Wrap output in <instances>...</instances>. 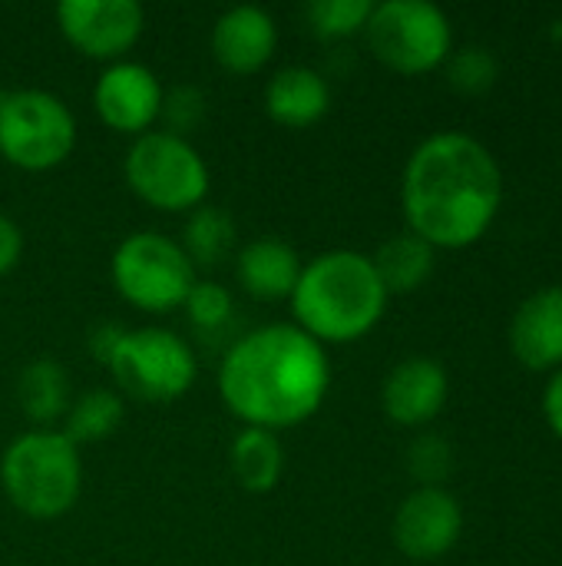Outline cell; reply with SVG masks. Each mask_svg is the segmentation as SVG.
<instances>
[{"label": "cell", "instance_id": "6da1fadb", "mask_svg": "<svg viewBox=\"0 0 562 566\" xmlns=\"http://www.w3.org/2000/svg\"><path fill=\"white\" fill-rule=\"evenodd\" d=\"M503 172L494 153L457 129L424 139L401 179V206L414 235L434 249H467L494 226Z\"/></svg>", "mask_w": 562, "mask_h": 566}, {"label": "cell", "instance_id": "7a4b0ae2", "mask_svg": "<svg viewBox=\"0 0 562 566\" xmlns=\"http://www.w3.org/2000/svg\"><path fill=\"white\" fill-rule=\"evenodd\" d=\"M328 388V352L298 325H265L242 335L219 368L222 401L245 428H295L325 405Z\"/></svg>", "mask_w": 562, "mask_h": 566}, {"label": "cell", "instance_id": "3957f363", "mask_svg": "<svg viewBox=\"0 0 562 566\" xmlns=\"http://www.w3.org/2000/svg\"><path fill=\"white\" fill-rule=\"evenodd\" d=\"M288 302L301 332L321 345H344L364 338L384 318L388 292L371 255L335 249L301 265Z\"/></svg>", "mask_w": 562, "mask_h": 566}, {"label": "cell", "instance_id": "277c9868", "mask_svg": "<svg viewBox=\"0 0 562 566\" xmlns=\"http://www.w3.org/2000/svg\"><path fill=\"white\" fill-rule=\"evenodd\" d=\"M0 488L23 517L56 521L83 491L79 448L63 431H26L0 458Z\"/></svg>", "mask_w": 562, "mask_h": 566}, {"label": "cell", "instance_id": "5b68a950", "mask_svg": "<svg viewBox=\"0 0 562 566\" xmlns=\"http://www.w3.org/2000/svg\"><path fill=\"white\" fill-rule=\"evenodd\" d=\"M126 186L152 209L162 212H192L209 192V166L202 153L166 129L142 133L126 153L123 163Z\"/></svg>", "mask_w": 562, "mask_h": 566}, {"label": "cell", "instance_id": "8992f818", "mask_svg": "<svg viewBox=\"0 0 562 566\" xmlns=\"http://www.w3.org/2000/svg\"><path fill=\"white\" fill-rule=\"evenodd\" d=\"M76 146L70 106L46 90L0 93V156L23 172L56 169Z\"/></svg>", "mask_w": 562, "mask_h": 566}, {"label": "cell", "instance_id": "52a82bcc", "mask_svg": "<svg viewBox=\"0 0 562 566\" xmlns=\"http://www.w3.org/2000/svg\"><path fill=\"white\" fill-rule=\"evenodd\" d=\"M371 53L394 73L421 76L447 63L454 30L441 7L427 0H384L374 3L364 27Z\"/></svg>", "mask_w": 562, "mask_h": 566}, {"label": "cell", "instance_id": "ba28073f", "mask_svg": "<svg viewBox=\"0 0 562 566\" xmlns=\"http://www.w3.org/2000/svg\"><path fill=\"white\" fill-rule=\"evenodd\" d=\"M116 292L139 312L162 315L182 308L189 289L195 285V265L182 245L162 232H132L113 252Z\"/></svg>", "mask_w": 562, "mask_h": 566}, {"label": "cell", "instance_id": "9c48e42d", "mask_svg": "<svg viewBox=\"0 0 562 566\" xmlns=\"http://www.w3.org/2000/svg\"><path fill=\"white\" fill-rule=\"evenodd\" d=\"M106 368L119 391L146 405H169L195 385V355L189 342L169 328L126 332L109 355Z\"/></svg>", "mask_w": 562, "mask_h": 566}, {"label": "cell", "instance_id": "30bf717a", "mask_svg": "<svg viewBox=\"0 0 562 566\" xmlns=\"http://www.w3.org/2000/svg\"><path fill=\"white\" fill-rule=\"evenodd\" d=\"M56 23L79 53L119 63L139 43L146 13L136 0H63Z\"/></svg>", "mask_w": 562, "mask_h": 566}, {"label": "cell", "instance_id": "8fae6325", "mask_svg": "<svg viewBox=\"0 0 562 566\" xmlns=\"http://www.w3.org/2000/svg\"><path fill=\"white\" fill-rule=\"evenodd\" d=\"M391 534L404 557L417 564H431L457 547L464 534V511L450 491L417 488L397 507Z\"/></svg>", "mask_w": 562, "mask_h": 566}, {"label": "cell", "instance_id": "7c38bea8", "mask_svg": "<svg viewBox=\"0 0 562 566\" xmlns=\"http://www.w3.org/2000/svg\"><path fill=\"white\" fill-rule=\"evenodd\" d=\"M162 96L166 90L149 66L119 60L99 73L96 90H93V106H96V116L109 129L126 133V136H142L159 119Z\"/></svg>", "mask_w": 562, "mask_h": 566}, {"label": "cell", "instance_id": "4fadbf2b", "mask_svg": "<svg viewBox=\"0 0 562 566\" xmlns=\"http://www.w3.org/2000/svg\"><path fill=\"white\" fill-rule=\"evenodd\" d=\"M275 46H278L275 17L255 3L229 7L212 27V56L219 60V66L238 76H248L268 66V60L275 56Z\"/></svg>", "mask_w": 562, "mask_h": 566}, {"label": "cell", "instance_id": "5bb4252c", "mask_svg": "<svg viewBox=\"0 0 562 566\" xmlns=\"http://www.w3.org/2000/svg\"><path fill=\"white\" fill-rule=\"evenodd\" d=\"M447 391H450V385H447V371L441 361L407 358L391 368L384 391H381V405L394 424L424 428L444 411Z\"/></svg>", "mask_w": 562, "mask_h": 566}, {"label": "cell", "instance_id": "9a60e30c", "mask_svg": "<svg viewBox=\"0 0 562 566\" xmlns=\"http://www.w3.org/2000/svg\"><path fill=\"white\" fill-rule=\"evenodd\" d=\"M510 352L530 371L562 368V285L533 292L510 322Z\"/></svg>", "mask_w": 562, "mask_h": 566}, {"label": "cell", "instance_id": "2e32d148", "mask_svg": "<svg viewBox=\"0 0 562 566\" xmlns=\"http://www.w3.org/2000/svg\"><path fill=\"white\" fill-rule=\"evenodd\" d=\"M301 275V259L298 252L275 235H262L252 239L238 259H235V279L238 285L258 298V302H278V298H291L295 285Z\"/></svg>", "mask_w": 562, "mask_h": 566}, {"label": "cell", "instance_id": "e0dca14e", "mask_svg": "<svg viewBox=\"0 0 562 566\" xmlns=\"http://www.w3.org/2000/svg\"><path fill=\"white\" fill-rule=\"evenodd\" d=\"M331 106L328 80L311 66H285L265 86V113L288 129L315 126Z\"/></svg>", "mask_w": 562, "mask_h": 566}, {"label": "cell", "instance_id": "ac0fdd59", "mask_svg": "<svg viewBox=\"0 0 562 566\" xmlns=\"http://www.w3.org/2000/svg\"><path fill=\"white\" fill-rule=\"evenodd\" d=\"M434 245H427L421 235H414L411 229L401 232V235H391L388 242H381V249L374 252L371 265L388 292L391 295H411L417 292L431 272H434Z\"/></svg>", "mask_w": 562, "mask_h": 566}, {"label": "cell", "instance_id": "d6986e66", "mask_svg": "<svg viewBox=\"0 0 562 566\" xmlns=\"http://www.w3.org/2000/svg\"><path fill=\"white\" fill-rule=\"evenodd\" d=\"M229 461H232V474L238 488H245L248 494L275 491L285 471L282 441L275 431H265V428H242L232 441Z\"/></svg>", "mask_w": 562, "mask_h": 566}, {"label": "cell", "instance_id": "ffe728a7", "mask_svg": "<svg viewBox=\"0 0 562 566\" xmlns=\"http://www.w3.org/2000/svg\"><path fill=\"white\" fill-rule=\"evenodd\" d=\"M17 401H20L23 418L33 424L46 428V424L60 421L73 401L66 368L60 361H50V358L30 361L17 378Z\"/></svg>", "mask_w": 562, "mask_h": 566}, {"label": "cell", "instance_id": "44dd1931", "mask_svg": "<svg viewBox=\"0 0 562 566\" xmlns=\"http://www.w3.org/2000/svg\"><path fill=\"white\" fill-rule=\"evenodd\" d=\"M179 245L195 269H215L235 249V219L219 206H199L189 212Z\"/></svg>", "mask_w": 562, "mask_h": 566}, {"label": "cell", "instance_id": "7402d4cb", "mask_svg": "<svg viewBox=\"0 0 562 566\" xmlns=\"http://www.w3.org/2000/svg\"><path fill=\"white\" fill-rule=\"evenodd\" d=\"M123 398L109 388H89L76 395L63 415V434L79 448V444H96L109 434L119 431L123 424Z\"/></svg>", "mask_w": 562, "mask_h": 566}, {"label": "cell", "instance_id": "603a6c76", "mask_svg": "<svg viewBox=\"0 0 562 566\" xmlns=\"http://www.w3.org/2000/svg\"><path fill=\"white\" fill-rule=\"evenodd\" d=\"M374 3L371 0H311L305 17L315 36L321 40H344L368 27Z\"/></svg>", "mask_w": 562, "mask_h": 566}, {"label": "cell", "instance_id": "cb8c5ba5", "mask_svg": "<svg viewBox=\"0 0 562 566\" xmlns=\"http://www.w3.org/2000/svg\"><path fill=\"white\" fill-rule=\"evenodd\" d=\"M189 322L199 328V332H219L229 325L232 312H235V302H232V292L219 282H199L189 289L185 302H182Z\"/></svg>", "mask_w": 562, "mask_h": 566}, {"label": "cell", "instance_id": "d4e9b609", "mask_svg": "<svg viewBox=\"0 0 562 566\" xmlns=\"http://www.w3.org/2000/svg\"><path fill=\"white\" fill-rule=\"evenodd\" d=\"M447 80L460 93H487L497 83V60L484 46H464L447 56Z\"/></svg>", "mask_w": 562, "mask_h": 566}, {"label": "cell", "instance_id": "484cf974", "mask_svg": "<svg viewBox=\"0 0 562 566\" xmlns=\"http://www.w3.org/2000/svg\"><path fill=\"white\" fill-rule=\"evenodd\" d=\"M450 464H454V454H450V444L444 438L424 434L411 444L407 468L421 481V488H441V481L450 474Z\"/></svg>", "mask_w": 562, "mask_h": 566}, {"label": "cell", "instance_id": "4316f807", "mask_svg": "<svg viewBox=\"0 0 562 566\" xmlns=\"http://www.w3.org/2000/svg\"><path fill=\"white\" fill-rule=\"evenodd\" d=\"M202 116H205V96H202L199 86H176V90H169V93L162 96V113H159V119L169 123L166 133L185 139V133H192V129L202 123Z\"/></svg>", "mask_w": 562, "mask_h": 566}, {"label": "cell", "instance_id": "83f0119b", "mask_svg": "<svg viewBox=\"0 0 562 566\" xmlns=\"http://www.w3.org/2000/svg\"><path fill=\"white\" fill-rule=\"evenodd\" d=\"M20 255H23V232L10 216L0 212V279L17 269Z\"/></svg>", "mask_w": 562, "mask_h": 566}, {"label": "cell", "instance_id": "f1b7e54d", "mask_svg": "<svg viewBox=\"0 0 562 566\" xmlns=\"http://www.w3.org/2000/svg\"><path fill=\"white\" fill-rule=\"evenodd\" d=\"M543 415H547V424L553 428V434L562 441V368L550 378L547 385V395H543Z\"/></svg>", "mask_w": 562, "mask_h": 566}, {"label": "cell", "instance_id": "f546056e", "mask_svg": "<svg viewBox=\"0 0 562 566\" xmlns=\"http://www.w3.org/2000/svg\"><path fill=\"white\" fill-rule=\"evenodd\" d=\"M126 335V328H116V325H99L96 332H93V338H89V348H93V355L106 365L109 361V355L116 352V345H119V338Z\"/></svg>", "mask_w": 562, "mask_h": 566}]
</instances>
